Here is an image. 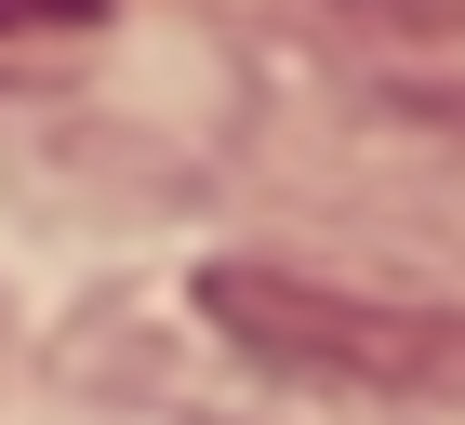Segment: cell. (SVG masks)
<instances>
[{
    "label": "cell",
    "instance_id": "1",
    "mask_svg": "<svg viewBox=\"0 0 465 425\" xmlns=\"http://www.w3.org/2000/svg\"><path fill=\"white\" fill-rule=\"evenodd\" d=\"M200 319L266 372H320V386H372V399H465V306H399V292H346V280H306V266L213 252Z\"/></svg>",
    "mask_w": 465,
    "mask_h": 425
},
{
    "label": "cell",
    "instance_id": "2",
    "mask_svg": "<svg viewBox=\"0 0 465 425\" xmlns=\"http://www.w3.org/2000/svg\"><path fill=\"white\" fill-rule=\"evenodd\" d=\"M107 27V0H0V40H80Z\"/></svg>",
    "mask_w": 465,
    "mask_h": 425
}]
</instances>
